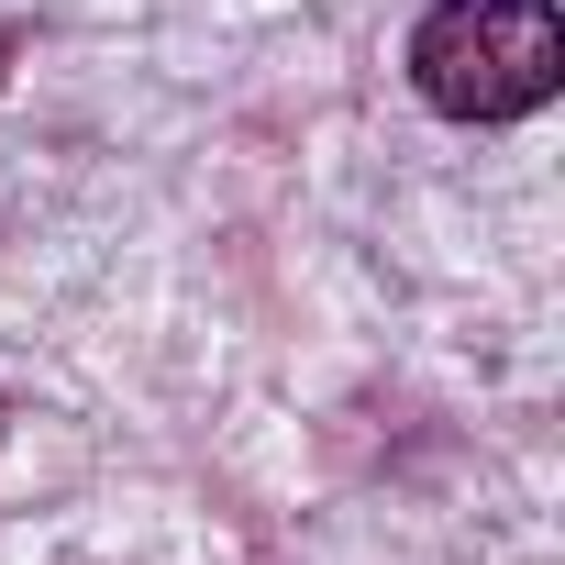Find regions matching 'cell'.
Masks as SVG:
<instances>
[{
	"instance_id": "obj_3",
	"label": "cell",
	"mask_w": 565,
	"mask_h": 565,
	"mask_svg": "<svg viewBox=\"0 0 565 565\" xmlns=\"http://www.w3.org/2000/svg\"><path fill=\"white\" fill-rule=\"evenodd\" d=\"M0 422H12V411H0Z\"/></svg>"
},
{
	"instance_id": "obj_1",
	"label": "cell",
	"mask_w": 565,
	"mask_h": 565,
	"mask_svg": "<svg viewBox=\"0 0 565 565\" xmlns=\"http://www.w3.org/2000/svg\"><path fill=\"white\" fill-rule=\"evenodd\" d=\"M411 89L444 122H521L565 89L554 0H433L411 34Z\"/></svg>"
},
{
	"instance_id": "obj_2",
	"label": "cell",
	"mask_w": 565,
	"mask_h": 565,
	"mask_svg": "<svg viewBox=\"0 0 565 565\" xmlns=\"http://www.w3.org/2000/svg\"><path fill=\"white\" fill-rule=\"evenodd\" d=\"M0 78H12V34H0Z\"/></svg>"
}]
</instances>
